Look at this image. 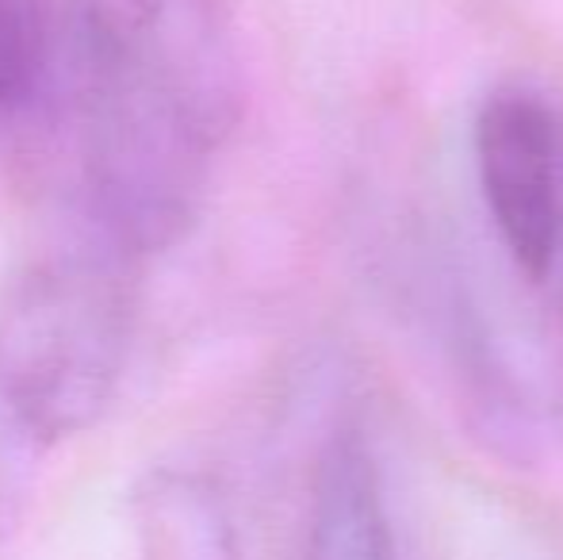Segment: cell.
I'll return each instance as SVG.
<instances>
[{
	"instance_id": "1",
	"label": "cell",
	"mask_w": 563,
	"mask_h": 560,
	"mask_svg": "<svg viewBox=\"0 0 563 560\" xmlns=\"http://www.w3.org/2000/svg\"><path fill=\"white\" fill-rule=\"evenodd\" d=\"M126 257L115 250L35 262L0 304V419L31 449L100 422L131 350Z\"/></svg>"
},
{
	"instance_id": "2",
	"label": "cell",
	"mask_w": 563,
	"mask_h": 560,
	"mask_svg": "<svg viewBox=\"0 0 563 560\" xmlns=\"http://www.w3.org/2000/svg\"><path fill=\"white\" fill-rule=\"evenodd\" d=\"M211 150L216 142L169 105L85 66L81 193L100 242L119 257L162 254L185 239Z\"/></svg>"
},
{
	"instance_id": "3",
	"label": "cell",
	"mask_w": 563,
	"mask_h": 560,
	"mask_svg": "<svg viewBox=\"0 0 563 560\" xmlns=\"http://www.w3.org/2000/svg\"><path fill=\"white\" fill-rule=\"evenodd\" d=\"M85 66L150 92L211 142L242 108L227 0H77Z\"/></svg>"
},
{
	"instance_id": "4",
	"label": "cell",
	"mask_w": 563,
	"mask_h": 560,
	"mask_svg": "<svg viewBox=\"0 0 563 560\" xmlns=\"http://www.w3.org/2000/svg\"><path fill=\"white\" fill-rule=\"evenodd\" d=\"M475 173L503 250L529 281L563 246V131L549 100L506 85L475 116Z\"/></svg>"
},
{
	"instance_id": "5",
	"label": "cell",
	"mask_w": 563,
	"mask_h": 560,
	"mask_svg": "<svg viewBox=\"0 0 563 560\" xmlns=\"http://www.w3.org/2000/svg\"><path fill=\"white\" fill-rule=\"evenodd\" d=\"M307 560H399L384 484L361 433H334L322 449L307 518Z\"/></svg>"
},
{
	"instance_id": "6",
	"label": "cell",
	"mask_w": 563,
	"mask_h": 560,
	"mask_svg": "<svg viewBox=\"0 0 563 560\" xmlns=\"http://www.w3.org/2000/svg\"><path fill=\"white\" fill-rule=\"evenodd\" d=\"M139 560H242L234 515L216 480L154 469L131 499Z\"/></svg>"
},
{
	"instance_id": "7",
	"label": "cell",
	"mask_w": 563,
	"mask_h": 560,
	"mask_svg": "<svg viewBox=\"0 0 563 560\" xmlns=\"http://www.w3.org/2000/svg\"><path fill=\"white\" fill-rule=\"evenodd\" d=\"M54 69V31L43 0H0V128L38 105Z\"/></svg>"
}]
</instances>
